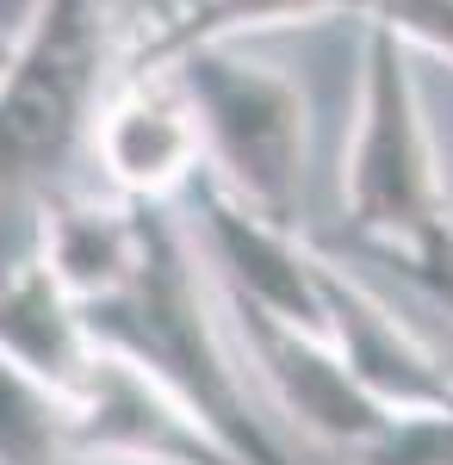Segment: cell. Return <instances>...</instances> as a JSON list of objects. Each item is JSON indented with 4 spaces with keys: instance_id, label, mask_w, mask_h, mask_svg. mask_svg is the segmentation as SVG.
I'll return each mask as SVG.
<instances>
[{
    "instance_id": "cell-15",
    "label": "cell",
    "mask_w": 453,
    "mask_h": 465,
    "mask_svg": "<svg viewBox=\"0 0 453 465\" xmlns=\"http://www.w3.org/2000/svg\"><path fill=\"white\" fill-rule=\"evenodd\" d=\"M63 465H143V460H118V453H87V447H75Z\"/></svg>"
},
{
    "instance_id": "cell-6",
    "label": "cell",
    "mask_w": 453,
    "mask_h": 465,
    "mask_svg": "<svg viewBox=\"0 0 453 465\" xmlns=\"http://www.w3.org/2000/svg\"><path fill=\"white\" fill-rule=\"evenodd\" d=\"M224 311H230L237 348H243L261 397L274 403V416L292 434H305L317 447H336V453L354 460V453L391 422V410L354 379L348 360L336 354L323 335L286 329V322L261 317V311H243V304H230V298H224Z\"/></svg>"
},
{
    "instance_id": "cell-11",
    "label": "cell",
    "mask_w": 453,
    "mask_h": 465,
    "mask_svg": "<svg viewBox=\"0 0 453 465\" xmlns=\"http://www.w3.org/2000/svg\"><path fill=\"white\" fill-rule=\"evenodd\" d=\"M75 453L69 397L0 354V465H63Z\"/></svg>"
},
{
    "instance_id": "cell-13",
    "label": "cell",
    "mask_w": 453,
    "mask_h": 465,
    "mask_svg": "<svg viewBox=\"0 0 453 465\" xmlns=\"http://www.w3.org/2000/svg\"><path fill=\"white\" fill-rule=\"evenodd\" d=\"M367 25H385L417 56H435L453 69V0H373Z\"/></svg>"
},
{
    "instance_id": "cell-12",
    "label": "cell",
    "mask_w": 453,
    "mask_h": 465,
    "mask_svg": "<svg viewBox=\"0 0 453 465\" xmlns=\"http://www.w3.org/2000/svg\"><path fill=\"white\" fill-rule=\"evenodd\" d=\"M354 465H453V403H428V410H404L391 416Z\"/></svg>"
},
{
    "instance_id": "cell-14",
    "label": "cell",
    "mask_w": 453,
    "mask_h": 465,
    "mask_svg": "<svg viewBox=\"0 0 453 465\" xmlns=\"http://www.w3.org/2000/svg\"><path fill=\"white\" fill-rule=\"evenodd\" d=\"M391 267H398V273H404L435 311H448V317H453V230H441L435 242H422V249H410V254H398Z\"/></svg>"
},
{
    "instance_id": "cell-2",
    "label": "cell",
    "mask_w": 453,
    "mask_h": 465,
    "mask_svg": "<svg viewBox=\"0 0 453 465\" xmlns=\"http://www.w3.org/2000/svg\"><path fill=\"white\" fill-rule=\"evenodd\" d=\"M137 32L118 0H25L0 69V212L44 205L94 143L100 106Z\"/></svg>"
},
{
    "instance_id": "cell-7",
    "label": "cell",
    "mask_w": 453,
    "mask_h": 465,
    "mask_svg": "<svg viewBox=\"0 0 453 465\" xmlns=\"http://www.w3.org/2000/svg\"><path fill=\"white\" fill-rule=\"evenodd\" d=\"M69 429L75 447L87 453H118L143 465H243L168 385H156L143 366L118 354L94 360L87 385L69 403Z\"/></svg>"
},
{
    "instance_id": "cell-4",
    "label": "cell",
    "mask_w": 453,
    "mask_h": 465,
    "mask_svg": "<svg viewBox=\"0 0 453 465\" xmlns=\"http://www.w3.org/2000/svg\"><path fill=\"white\" fill-rule=\"evenodd\" d=\"M199 112L206 174L243 205L298 223L305 168H311V112L292 74L261 63L248 44H199L168 56Z\"/></svg>"
},
{
    "instance_id": "cell-10",
    "label": "cell",
    "mask_w": 453,
    "mask_h": 465,
    "mask_svg": "<svg viewBox=\"0 0 453 465\" xmlns=\"http://www.w3.org/2000/svg\"><path fill=\"white\" fill-rule=\"evenodd\" d=\"M373 0H168L149 25H137L131 56L168 63L199 44H255L274 32H305V25H336L360 19L367 25Z\"/></svg>"
},
{
    "instance_id": "cell-9",
    "label": "cell",
    "mask_w": 453,
    "mask_h": 465,
    "mask_svg": "<svg viewBox=\"0 0 453 465\" xmlns=\"http://www.w3.org/2000/svg\"><path fill=\"white\" fill-rule=\"evenodd\" d=\"M0 354L69 403L100 360V341L81 317V304L63 292V280L37 249L0 273Z\"/></svg>"
},
{
    "instance_id": "cell-8",
    "label": "cell",
    "mask_w": 453,
    "mask_h": 465,
    "mask_svg": "<svg viewBox=\"0 0 453 465\" xmlns=\"http://www.w3.org/2000/svg\"><path fill=\"white\" fill-rule=\"evenodd\" d=\"M329 348L348 360V372L391 416L453 403V372L435 360V348L367 280H354L342 261H336V280H329Z\"/></svg>"
},
{
    "instance_id": "cell-1",
    "label": "cell",
    "mask_w": 453,
    "mask_h": 465,
    "mask_svg": "<svg viewBox=\"0 0 453 465\" xmlns=\"http://www.w3.org/2000/svg\"><path fill=\"white\" fill-rule=\"evenodd\" d=\"M81 317L94 329L100 354L131 360L156 385H168L243 465H298L292 429L255 385L224 311V292L211 280L180 205L149 212L137 267L94 304H81Z\"/></svg>"
},
{
    "instance_id": "cell-5",
    "label": "cell",
    "mask_w": 453,
    "mask_h": 465,
    "mask_svg": "<svg viewBox=\"0 0 453 465\" xmlns=\"http://www.w3.org/2000/svg\"><path fill=\"white\" fill-rule=\"evenodd\" d=\"M87 155H94V174L106 193L131 199V205H180L186 186L206 174L199 112L186 100L180 74L168 63L131 56L106 94Z\"/></svg>"
},
{
    "instance_id": "cell-3",
    "label": "cell",
    "mask_w": 453,
    "mask_h": 465,
    "mask_svg": "<svg viewBox=\"0 0 453 465\" xmlns=\"http://www.w3.org/2000/svg\"><path fill=\"white\" fill-rule=\"evenodd\" d=\"M342 217L385 261L453 230V199L441 149L422 100L417 50L385 25H360V87L354 137L342 149Z\"/></svg>"
},
{
    "instance_id": "cell-16",
    "label": "cell",
    "mask_w": 453,
    "mask_h": 465,
    "mask_svg": "<svg viewBox=\"0 0 453 465\" xmlns=\"http://www.w3.org/2000/svg\"><path fill=\"white\" fill-rule=\"evenodd\" d=\"M13 32H19V19H13V25H0V69H6V56H13Z\"/></svg>"
}]
</instances>
